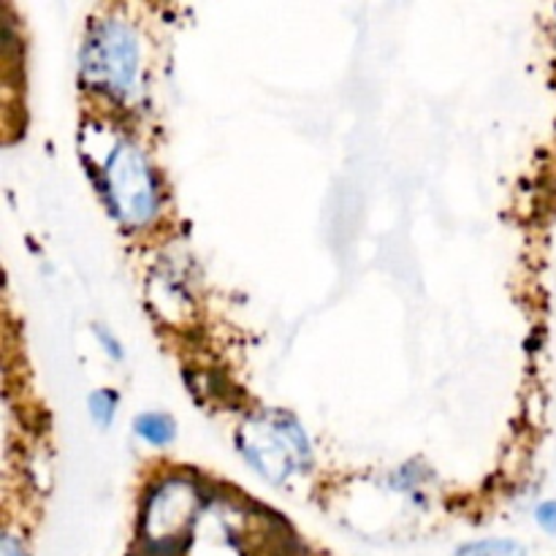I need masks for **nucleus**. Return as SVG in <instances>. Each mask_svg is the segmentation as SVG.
<instances>
[{
    "instance_id": "obj_1",
    "label": "nucleus",
    "mask_w": 556,
    "mask_h": 556,
    "mask_svg": "<svg viewBox=\"0 0 556 556\" xmlns=\"http://www.w3.org/2000/svg\"><path fill=\"white\" fill-rule=\"evenodd\" d=\"M139 38L119 20L98 22L81 47V76L90 90L117 101H134L139 92Z\"/></svg>"
},
{
    "instance_id": "obj_2",
    "label": "nucleus",
    "mask_w": 556,
    "mask_h": 556,
    "mask_svg": "<svg viewBox=\"0 0 556 556\" xmlns=\"http://www.w3.org/2000/svg\"><path fill=\"white\" fill-rule=\"evenodd\" d=\"M106 206L119 223L141 228L157 215V185L144 152L130 141H117L103 161V172L96 174Z\"/></svg>"
},
{
    "instance_id": "obj_3",
    "label": "nucleus",
    "mask_w": 556,
    "mask_h": 556,
    "mask_svg": "<svg viewBox=\"0 0 556 556\" xmlns=\"http://www.w3.org/2000/svg\"><path fill=\"white\" fill-rule=\"evenodd\" d=\"M237 448L242 451L248 465L271 483L286 481L296 467L309 462L307 438L288 416L255 418L237 438Z\"/></svg>"
},
{
    "instance_id": "obj_4",
    "label": "nucleus",
    "mask_w": 556,
    "mask_h": 556,
    "mask_svg": "<svg viewBox=\"0 0 556 556\" xmlns=\"http://www.w3.org/2000/svg\"><path fill=\"white\" fill-rule=\"evenodd\" d=\"M134 429L144 443L157 445V448L174 443V438H177V424H174V418L166 416V413H141V416L136 418Z\"/></svg>"
},
{
    "instance_id": "obj_5",
    "label": "nucleus",
    "mask_w": 556,
    "mask_h": 556,
    "mask_svg": "<svg viewBox=\"0 0 556 556\" xmlns=\"http://www.w3.org/2000/svg\"><path fill=\"white\" fill-rule=\"evenodd\" d=\"M456 556H527V548L510 538H489V541L467 543Z\"/></svg>"
},
{
    "instance_id": "obj_6",
    "label": "nucleus",
    "mask_w": 556,
    "mask_h": 556,
    "mask_svg": "<svg viewBox=\"0 0 556 556\" xmlns=\"http://www.w3.org/2000/svg\"><path fill=\"white\" fill-rule=\"evenodd\" d=\"M117 394L112 389H98L92 391L90 400H87V407H90L92 421L101 429H109L114 421V413H117Z\"/></svg>"
},
{
    "instance_id": "obj_7",
    "label": "nucleus",
    "mask_w": 556,
    "mask_h": 556,
    "mask_svg": "<svg viewBox=\"0 0 556 556\" xmlns=\"http://www.w3.org/2000/svg\"><path fill=\"white\" fill-rule=\"evenodd\" d=\"M535 519L546 532H556V500H548V503L538 505Z\"/></svg>"
},
{
    "instance_id": "obj_8",
    "label": "nucleus",
    "mask_w": 556,
    "mask_h": 556,
    "mask_svg": "<svg viewBox=\"0 0 556 556\" xmlns=\"http://www.w3.org/2000/svg\"><path fill=\"white\" fill-rule=\"evenodd\" d=\"M96 334H98V340H101L103 351H106L109 356H112V358H123V348H119V342L114 340L112 334H106V331H103L101 326H98V329H96Z\"/></svg>"
},
{
    "instance_id": "obj_9",
    "label": "nucleus",
    "mask_w": 556,
    "mask_h": 556,
    "mask_svg": "<svg viewBox=\"0 0 556 556\" xmlns=\"http://www.w3.org/2000/svg\"><path fill=\"white\" fill-rule=\"evenodd\" d=\"M3 556H25V552H22V546L14 541V538L5 535V541H3Z\"/></svg>"
}]
</instances>
